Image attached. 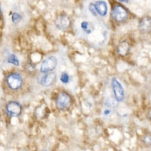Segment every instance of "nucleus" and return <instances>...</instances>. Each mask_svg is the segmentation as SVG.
Returning a JSON list of instances; mask_svg holds the SVG:
<instances>
[{
  "label": "nucleus",
  "mask_w": 151,
  "mask_h": 151,
  "mask_svg": "<svg viewBox=\"0 0 151 151\" xmlns=\"http://www.w3.org/2000/svg\"><path fill=\"white\" fill-rule=\"evenodd\" d=\"M5 83L11 90L17 91L22 87L24 79L21 74L18 73H12L6 76Z\"/></svg>",
  "instance_id": "nucleus-2"
},
{
  "label": "nucleus",
  "mask_w": 151,
  "mask_h": 151,
  "mask_svg": "<svg viewBox=\"0 0 151 151\" xmlns=\"http://www.w3.org/2000/svg\"><path fill=\"white\" fill-rule=\"evenodd\" d=\"M58 66V60L55 57L49 56L43 60L40 65V73L42 74L53 72Z\"/></svg>",
  "instance_id": "nucleus-5"
},
{
  "label": "nucleus",
  "mask_w": 151,
  "mask_h": 151,
  "mask_svg": "<svg viewBox=\"0 0 151 151\" xmlns=\"http://www.w3.org/2000/svg\"><path fill=\"white\" fill-rule=\"evenodd\" d=\"M21 19H22V17H21V14H18V13H14L12 17V20L14 24H17V23H19L21 21Z\"/></svg>",
  "instance_id": "nucleus-16"
},
{
  "label": "nucleus",
  "mask_w": 151,
  "mask_h": 151,
  "mask_svg": "<svg viewBox=\"0 0 151 151\" xmlns=\"http://www.w3.org/2000/svg\"><path fill=\"white\" fill-rule=\"evenodd\" d=\"M56 74L55 73H45L42 76L40 79H38V83L41 85L43 87H49L52 86L56 82Z\"/></svg>",
  "instance_id": "nucleus-7"
},
{
  "label": "nucleus",
  "mask_w": 151,
  "mask_h": 151,
  "mask_svg": "<svg viewBox=\"0 0 151 151\" xmlns=\"http://www.w3.org/2000/svg\"><path fill=\"white\" fill-rule=\"evenodd\" d=\"M8 62L9 64H12L13 65L19 66L20 65V61H19L18 58L14 55H10L8 57Z\"/></svg>",
  "instance_id": "nucleus-14"
},
{
  "label": "nucleus",
  "mask_w": 151,
  "mask_h": 151,
  "mask_svg": "<svg viewBox=\"0 0 151 151\" xmlns=\"http://www.w3.org/2000/svg\"><path fill=\"white\" fill-rule=\"evenodd\" d=\"M143 141H144L145 144H148V145H150L151 146V134H148L144 135L143 137Z\"/></svg>",
  "instance_id": "nucleus-17"
},
{
  "label": "nucleus",
  "mask_w": 151,
  "mask_h": 151,
  "mask_svg": "<svg viewBox=\"0 0 151 151\" xmlns=\"http://www.w3.org/2000/svg\"><path fill=\"white\" fill-rule=\"evenodd\" d=\"M25 68H26V70L28 72H30V71H33L36 68V66L34 65L32 63H27L26 66H25Z\"/></svg>",
  "instance_id": "nucleus-18"
},
{
  "label": "nucleus",
  "mask_w": 151,
  "mask_h": 151,
  "mask_svg": "<svg viewBox=\"0 0 151 151\" xmlns=\"http://www.w3.org/2000/svg\"><path fill=\"white\" fill-rule=\"evenodd\" d=\"M49 110L45 104H41L38 105L34 110V116L38 119H44L48 116Z\"/></svg>",
  "instance_id": "nucleus-10"
},
{
  "label": "nucleus",
  "mask_w": 151,
  "mask_h": 151,
  "mask_svg": "<svg viewBox=\"0 0 151 151\" xmlns=\"http://www.w3.org/2000/svg\"><path fill=\"white\" fill-rule=\"evenodd\" d=\"M81 28L86 34H91L94 30V27L92 26V24L88 21H83L81 23Z\"/></svg>",
  "instance_id": "nucleus-13"
},
{
  "label": "nucleus",
  "mask_w": 151,
  "mask_h": 151,
  "mask_svg": "<svg viewBox=\"0 0 151 151\" xmlns=\"http://www.w3.org/2000/svg\"><path fill=\"white\" fill-rule=\"evenodd\" d=\"M6 113L9 116L13 117H17L22 113V106L20 103L17 101H10L5 106Z\"/></svg>",
  "instance_id": "nucleus-6"
},
{
  "label": "nucleus",
  "mask_w": 151,
  "mask_h": 151,
  "mask_svg": "<svg viewBox=\"0 0 151 151\" xmlns=\"http://www.w3.org/2000/svg\"><path fill=\"white\" fill-rule=\"evenodd\" d=\"M147 116H148V118H149L150 119V120H151V110H149V112H148Z\"/></svg>",
  "instance_id": "nucleus-20"
},
{
  "label": "nucleus",
  "mask_w": 151,
  "mask_h": 151,
  "mask_svg": "<svg viewBox=\"0 0 151 151\" xmlns=\"http://www.w3.org/2000/svg\"><path fill=\"white\" fill-rule=\"evenodd\" d=\"M119 1H121V2H129V0H119Z\"/></svg>",
  "instance_id": "nucleus-21"
},
{
  "label": "nucleus",
  "mask_w": 151,
  "mask_h": 151,
  "mask_svg": "<svg viewBox=\"0 0 151 151\" xmlns=\"http://www.w3.org/2000/svg\"><path fill=\"white\" fill-rule=\"evenodd\" d=\"M55 103L58 109L60 110H67L72 105V98L68 93L65 91H60L57 94Z\"/></svg>",
  "instance_id": "nucleus-3"
},
{
  "label": "nucleus",
  "mask_w": 151,
  "mask_h": 151,
  "mask_svg": "<svg viewBox=\"0 0 151 151\" xmlns=\"http://www.w3.org/2000/svg\"><path fill=\"white\" fill-rule=\"evenodd\" d=\"M110 112H111V110H109V109H106V110H105L104 112V114L105 116H107L110 114Z\"/></svg>",
  "instance_id": "nucleus-19"
},
{
  "label": "nucleus",
  "mask_w": 151,
  "mask_h": 151,
  "mask_svg": "<svg viewBox=\"0 0 151 151\" xmlns=\"http://www.w3.org/2000/svg\"><path fill=\"white\" fill-rule=\"evenodd\" d=\"M57 29L64 31L70 27V19L67 15H59L56 17L55 21Z\"/></svg>",
  "instance_id": "nucleus-8"
},
{
  "label": "nucleus",
  "mask_w": 151,
  "mask_h": 151,
  "mask_svg": "<svg viewBox=\"0 0 151 151\" xmlns=\"http://www.w3.org/2000/svg\"><path fill=\"white\" fill-rule=\"evenodd\" d=\"M43 151H47V150H43Z\"/></svg>",
  "instance_id": "nucleus-23"
},
{
  "label": "nucleus",
  "mask_w": 151,
  "mask_h": 151,
  "mask_svg": "<svg viewBox=\"0 0 151 151\" xmlns=\"http://www.w3.org/2000/svg\"><path fill=\"white\" fill-rule=\"evenodd\" d=\"M0 14H1V8H0Z\"/></svg>",
  "instance_id": "nucleus-22"
},
{
  "label": "nucleus",
  "mask_w": 151,
  "mask_h": 151,
  "mask_svg": "<svg viewBox=\"0 0 151 151\" xmlns=\"http://www.w3.org/2000/svg\"><path fill=\"white\" fill-rule=\"evenodd\" d=\"M60 80L62 83H64V84H67V83H70V76L67 73L64 72L62 73L61 75L60 76Z\"/></svg>",
  "instance_id": "nucleus-15"
},
{
  "label": "nucleus",
  "mask_w": 151,
  "mask_h": 151,
  "mask_svg": "<svg viewBox=\"0 0 151 151\" xmlns=\"http://www.w3.org/2000/svg\"><path fill=\"white\" fill-rule=\"evenodd\" d=\"M112 17L116 23H123L128 20L129 12L128 9L122 4L115 3L113 5L111 10Z\"/></svg>",
  "instance_id": "nucleus-1"
},
{
  "label": "nucleus",
  "mask_w": 151,
  "mask_h": 151,
  "mask_svg": "<svg viewBox=\"0 0 151 151\" xmlns=\"http://www.w3.org/2000/svg\"><path fill=\"white\" fill-rule=\"evenodd\" d=\"M138 29L144 34L151 33V17H144L141 19L138 23Z\"/></svg>",
  "instance_id": "nucleus-9"
},
{
  "label": "nucleus",
  "mask_w": 151,
  "mask_h": 151,
  "mask_svg": "<svg viewBox=\"0 0 151 151\" xmlns=\"http://www.w3.org/2000/svg\"><path fill=\"white\" fill-rule=\"evenodd\" d=\"M111 88L113 90V97L116 102H122L125 99V90L120 82L116 78L111 80Z\"/></svg>",
  "instance_id": "nucleus-4"
},
{
  "label": "nucleus",
  "mask_w": 151,
  "mask_h": 151,
  "mask_svg": "<svg viewBox=\"0 0 151 151\" xmlns=\"http://www.w3.org/2000/svg\"><path fill=\"white\" fill-rule=\"evenodd\" d=\"M130 48L131 46L129 42H121L116 47V53L119 55H120V56L125 57L129 53V52H130Z\"/></svg>",
  "instance_id": "nucleus-12"
},
{
  "label": "nucleus",
  "mask_w": 151,
  "mask_h": 151,
  "mask_svg": "<svg viewBox=\"0 0 151 151\" xmlns=\"http://www.w3.org/2000/svg\"><path fill=\"white\" fill-rule=\"evenodd\" d=\"M96 14H99L101 17H104L107 14V6L104 1H98L93 4Z\"/></svg>",
  "instance_id": "nucleus-11"
}]
</instances>
